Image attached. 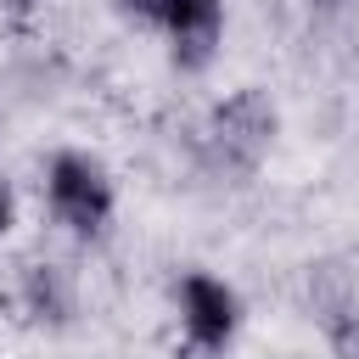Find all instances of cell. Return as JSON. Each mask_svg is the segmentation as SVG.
Masks as SVG:
<instances>
[{
    "label": "cell",
    "instance_id": "obj_1",
    "mask_svg": "<svg viewBox=\"0 0 359 359\" xmlns=\"http://www.w3.org/2000/svg\"><path fill=\"white\" fill-rule=\"evenodd\" d=\"M275 135H280V112L258 84L230 90L202 123V146H208L213 168H224V174H252L269 157Z\"/></svg>",
    "mask_w": 359,
    "mask_h": 359
},
{
    "label": "cell",
    "instance_id": "obj_2",
    "mask_svg": "<svg viewBox=\"0 0 359 359\" xmlns=\"http://www.w3.org/2000/svg\"><path fill=\"white\" fill-rule=\"evenodd\" d=\"M45 202H50L56 224H67L73 236H101L112 224V180L84 151H56L50 157V168H45Z\"/></svg>",
    "mask_w": 359,
    "mask_h": 359
},
{
    "label": "cell",
    "instance_id": "obj_3",
    "mask_svg": "<svg viewBox=\"0 0 359 359\" xmlns=\"http://www.w3.org/2000/svg\"><path fill=\"white\" fill-rule=\"evenodd\" d=\"M180 325H185L191 348L219 353V348H230V337L241 325V297L219 275L191 269V275H180Z\"/></svg>",
    "mask_w": 359,
    "mask_h": 359
},
{
    "label": "cell",
    "instance_id": "obj_4",
    "mask_svg": "<svg viewBox=\"0 0 359 359\" xmlns=\"http://www.w3.org/2000/svg\"><path fill=\"white\" fill-rule=\"evenodd\" d=\"M168 34V56L180 73H202L219 56L224 39V0H163V22Z\"/></svg>",
    "mask_w": 359,
    "mask_h": 359
},
{
    "label": "cell",
    "instance_id": "obj_5",
    "mask_svg": "<svg viewBox=\"0 0 359 359\" xmlns=\"http://www.w3.org/2000/svg\"><path fill=\"white\" fill-rule=\"evenodd\" d=\"M17 303H22V314H28L34 325H45V331L73 325V314H79V286H73V269H67V264H56V258H34V264H22Z\"/></svg>",
    "mask_w": 359,
    "mask_h": 359
},
{
    "label": "cell",
    "instance_id": "obj_6",
    "mask_svg": "<svg viewBox=\"0 0 359 359\" xmlns=\"http://www.w3.org/2000/svg\"><path fill=\"white\" fill-rule=\"evenodd\" d=\"M314 314L325 325V342L337 359H359V292L325 264L314 275Z\"/></svg>",
    "mask_w": 359,
    "mask_h": 359
},
{
    "label": "cell",
    "instance_id": "obj_7",
    "mask_svg": "<svg viewBox=\"0 0 359 359\" xmlns=\"http://www.w3.org/2000/svg\"><path fill=\"white\" fill-rule=\"evenodd\" d=\"M112 11L123 22H140V28H157L163 22V0H112Z\"/></svg>",
    "mask_w": 359,
    "mask_h": 359
},
{
    "label": "cell",
    "instance_id": "obj_8",
    "mask_svg": "<svg viewBox=\"0 0 359 359\" xmlns=\"http://www.w3.org/2000/svg\"><path fill=\"white\" fill-rule=\"evenodd\" d=\"M11 224H17V196H11V180L0 174V241L11 236Z\"/></svg>",
    "mask_w": 359,
    "mask_h": 359
},
{
    "label": "cell",
    "instance_id": "obj_9",
    "mask_svg": "<svg viewBox=\"0 0 359 359\" xmlns=\"http://www.w3.org/2000/svg\"><path fill=\"white\" fill-rule=\"evenodd\" d=\"M34 6H39V0H0V11H6V17H17V22H22Z\"/></svg>",
    "mask_w": 359,
    "mask_h": 359
},
{
    "label": "cell",
    "instance_id": "obj_10",
    "mask_svg": "<svg viewBox=\"0 0 359 359\" xmlns=\"http://www.w3.org/2000/svg\"><path fill=\"white\" fill-rule=\"evenodd\" d=\"M309 6H320V11H342V0H309Z\"/></svg>",
    "mask_w": 359,
    "mask_h": 359
}]
</instances>
